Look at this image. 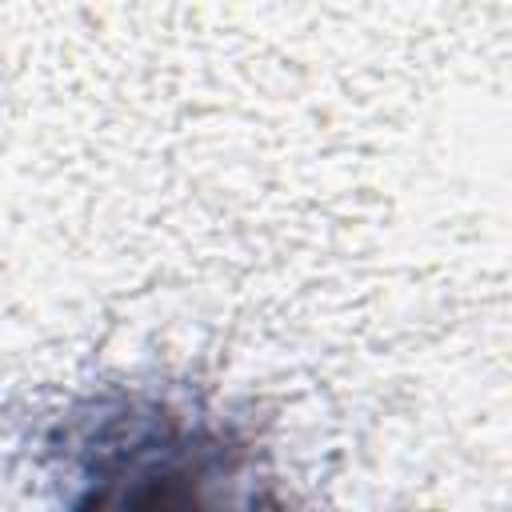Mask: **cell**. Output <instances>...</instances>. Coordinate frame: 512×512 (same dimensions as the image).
I'll return each mask as SVG.
<instances>
[{
	"instance_id": "1",
	"label": "cell",
	"mask_w": 512,
	"mask_h": 512,
	"mask_svg": "<svg viewBox=\"0 0 512 512\" xmlns=\"http://www.w3.org/2000/svg\"><path fill=\"white\" fill-rule=\"evenodd\" d=\"M48 512H284L268 448L188 392L104 388L40 440Z\"/></svg>"
}]
</instances>
